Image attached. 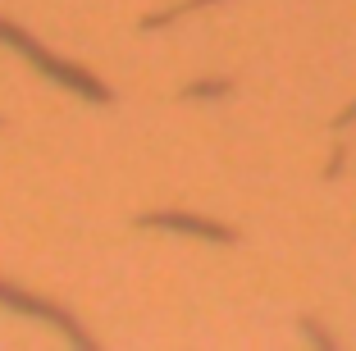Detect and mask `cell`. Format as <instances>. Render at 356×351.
Segmentation results:
<instances>
[{
  "label": "cell",
  "mask_w": 356,
  "mask_h": 351,
  "mask_svg": "<svg viewBox=\"0 0 356 351\" xmlns=\"http://www.w3.org/2000/svg\"><path fill=\"white\" fill-rule=\"evenodd\" d=\"M347 124H356V105H347V110L338 114V128H347Z\"/></svg>",
  "instance_id": "8992f818"
},
{
  "label": "cell",
  "mask_w": 356,
  "mask_h": 351,
  "mask_svg": "<svg viewBox=\"0 0 356 351\" xmlns=\"http://www.w3.org/2000/svg\"><path fill=\"white\" fill-rule=\"evenodd\" d=\"M0 42H10V46H19L23 55H28L37 69L46 73V78H55L60 87H74L78 96H87V101H96V105H110L115 96H110V87L105 83H96L92 73H83V69H74V64H64V60H55L51 51H46L42 42H32L28 32L19 28V23H10V19H0Z\"/></svg>",
  "instance_id": "6da1fadb"
},
{
  "label": "cell",
  "mask_w": 356,
  "mask_h": 351,
  "mask_svg": "<svg viewBox=\"0 0 356 351\" xmlns=\"http://www.w3.org/2000/svg\"><path fill=\"white\" fill-rule=\"evenodd\" d=\"M210 0H188V5H174V10H160V14H147L142 19V28H165V23H174V19H183V14H192V10H206Z\"/></svg>",
  "instance_id": "277c9868"
},
{
  "label": "cell",
  "mask_w": 356,
  "mask_h": 351,
  "mask_svg": "<svg viewBox=\"0 0 356 351\" xmlns=\"http://www.w3.org/2000/svg\"><path fill=\"white\" fill-rule=\"evenodd\" d=\"M229 78H206V83H192V87H183V96H188V101H201V96H210V92H215V96H220V92H229Z\"/></svg>",
  "instance_id": "5b68a950"
},
{
  "label": "cell",
  "mask_w": 356,
  "mask_h": 351,
  "mask_svg": "<svg viewBox=\"0 0 356 351\" xmlns=\"http://www.w3.org/2000/svg\"><path fill=\"white\" fill-rule=\"evenodd\" d=\"M137 228H174V233H197V238H210V242H238L229 224H215V219H201V215H188V210H160V215H142Z\"/></svg>",
  "instance_id": "3957f363"
},
{
  "label": "cell",
  "mask_w": 356,
  "mask_h": 351,
  "mask_svg": "<svg viewBox=\"0 0 356 351\" xmlns=\"http://www.w3.org/2000/svg\"><path fill=\"white\" fill-rule=\"evenodd\" d=\"M0 301H5V306H14V310H23V315H32V320H51L69 342H78L83 351H96V338H92V333H83L74 324V315H64V310L51 306V301L32 297V292H19V288H10V283H0Z\"/></svg>",
  "instance_id": "7a4b0ae2"
}]
</instances>
